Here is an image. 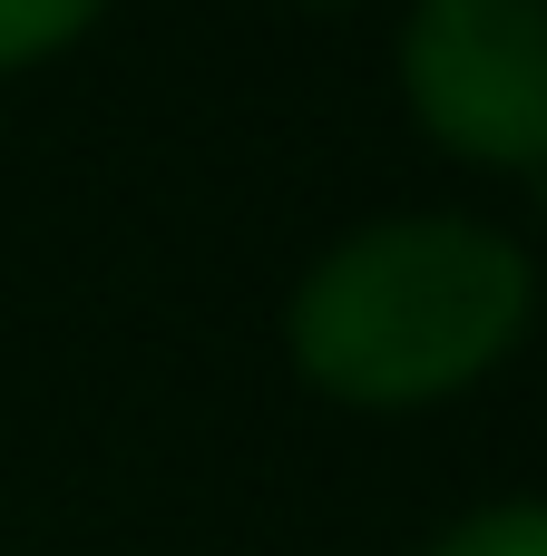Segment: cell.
Segmentation results:
<instances>
[{"mask_svg":"<svg viewBox=\"0 0 547 556\" xmlns=\"http://www.w3.org/2000/svg\"><path fill=\"white\" fill-rule=\"evenodd\" d=\"M538 313V264L480 215H382L284 303L294 371L343 410H421L489 381Z\"/></svg>","mask_w":547,"mask_h":556,"instance_id":"obj_1","label":"cell"},{"mask_svg":"<svg viewBox=\"0 0 547 556\" xmlns=\"http://www.w3.org/2000/svg\"><path fill=\"white\" fill-rule=\"evenodd\" d=\"M411 117L499 176L547 166V0H411L401 20Z\"/></svg>","mask_w":547,"mask_h":556,"instance_id":"obj_2","label":"cell"},{"mask_svg":"<svg viewBox=\"0 0 547 556\" xmlns=\"http://www.w3.org/2000/svg\"><path fill=\"white\" fill-rule=\"evenodd\" d=\"M98 10L108 0H0V78L29 68V59H49V49H69Z\"/></svg>","mask_w":547,"mask_h":556,"instance_id":"obj_3","label":"cell"},{"mask_svg":"<svg viewBox=\"0 0 547 556\" xmlns=\"http://www.w3.org/2000/svg\"><path fill=\"white\" fill-rule=\"evenodd\" d=\"M431 556H547V498H499V508H470Z\"/></svg>","mask_w":547,"mask_h":556,"instance_id":"obj_4","label":"cell"},{"mask_svg":"<svg viewBox=\"0 0 547 556\" xmlns=\"http://www.w3.org/2000/svg\"><path fill=\"white\" fill-rule=\"evenodd\" d=\"M529 186H538V205H547V166H538V176H529Z\"/></svg>","mask_w":547,"mask_h":556,"instance_id":"obj_5","label":"cell"},{"mask_svg":"<svg viewBox=\"0 0 547 556\" xmlns=\"http://www.w3.org/2000/svg\"><path fill=\"white\" fill-rule=\"evenodd\" d=\"M313 10H352V0H313Z\"/></svg>","mask_w":547,"mask_h":556,"instance_id":"obj_6","label":"cell"}]
</instances>
